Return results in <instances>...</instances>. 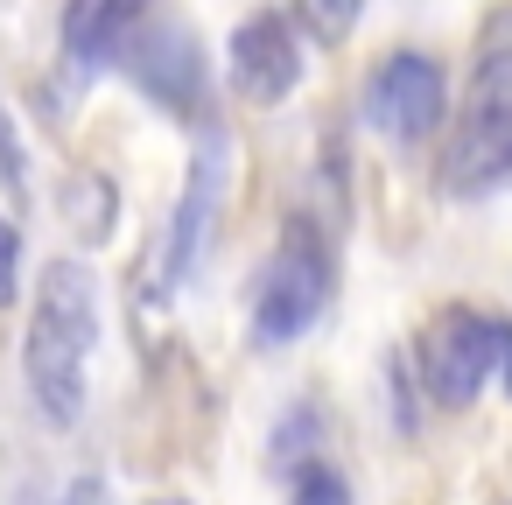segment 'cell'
I'll use <instances>...</instances> for the list:
<instances>
[{
	"label": "cell",
	"mask_w": 512,
	"mask_h": 505,
	"mask_svg": "<svg viewBox=\"0 0 512 505\" xmlns=\"http://www.w3.org/2000/svg\"><path fill=\"white\" fill-rule=\"evenodd\" d=\"M92 351H99V281H92V267L57 260L43 274V288H36V316H29V344H22L29 393L57 428H71L85 414Z\"/></svg>",
	"instance_id": "obj_1"
},
{
	"label": "cell",
	"mask_w": 512,
	"mask_h": 505,
	"mask_svg": "<svg viewBox=\"0 0 512 505\" xmlns=\"http://www.w3.org/2000/svg\"><path fill=\"white\" fill-rule=\"evenodd\" d=\"M505 176H512V43L484 50L463 85L456 134L442 148V190L477 197V190H498Z\"/></svg>",
	"instance_id": "obj_2"
},
{
	"label": "cell",
	"mask_w": 512,
	"mask_h": 505,
	"mask_svg": "<svg viewBox=\"0 0 512 505\" xmlns=\"http://www.w3.org/2000/svg\"><path fill=\"white\" fill-rule=\"evenodd\" d=\"M323 302H330V253L309 225H295L253 288V344H267V351L295 344L323 316Z\"/></svg>",
	"instance_id": "obj_3"
},
{
	"label": "cell",
	"mask_w": 512,
	"mask_h": 505,
	"mask_svg": "<svg viewBox=\"0 0 512 505\" xmlns=\"http://www.w3.org/2000/svg\"><path fill=\"white\" fill-rule=\"evenodd\" d=\"M505 337H512V330L491 323V316L470 309V302L442 309V316L421 330V379H428V400H435V407H470L477 386H484V372L498 365Z\"/></svg>",
	"instance_id": "obj_4"
},
{
	"label": "cell",
	"mask_w": 512,
	"mask_h": 505,
	"mask_svg": "<svg viewBox=\"0 0 512 505\" xmlns=\"http://www.w3.org/2000/svg\"><path fill=\"white\" fill-rule=\"evenodd\" d=\"M225 169H232V141L225 134H204L197 155H190V183H183V197L169 211V232L155 246V295H169V288L190 281V267H197V253L211 239V218L225 204Z\"/></svg>",
	"instance_id": "obj_5"
},
{
	"label": "cell",
	"mask_w": 512,
	"mask_h": 505,
	"mask_svg": "<svg viewBox=\"0 0 512 505\" xmlns=\"http://www.w3.org/2000/svg\"><path fill=\"white\" fill-rule=\"evenodd\" d=\"M449 113V78L435 57H386L372 78H365V120L386 134V141H428Z\"/></svg>",
	"instance_id": "obj_6"
},
{
	"label": "cell",
	"mask_w": 512,
	"mask_h": 505,
	"mask_svg": "<svg viewBox=\"0 0 512 505\" xmlns=\"http://www.w3.org/2000/svg\"><path fill=\"white\" fill-rule=\"evenodd\" d=\"M225 57H232V85H239L253 106L288 99L295 78H302V57H295V36H288L281 15H253V22H239Z\"/></svg>",
	"instance_id": "obj_7"
},
{
	"label": "cell",
	"mask_w": 512,
	"mask_h": 505,
	"mask_svg": "<svg viewBox=\"0 0 512 505\" xmlns=\"http://www.w3.org/2000/svg\"><path fill=\"white\" fill-rule=\"evenodd\" d=\"M127 71H134V85H141L155 106H176V113H190V106H197V92H204L197 43H190L183 29H155V36L127 43Z\"/></svg>",
	"instance_id": "obj_8"
},
{
	"label": "cell",
	"mask_w": 512,
	"mask_h": 505,
	"mask_svg": "<svg viewBox=\"0 0 512 505\" xmlns=\"http://www.w3.org/2000/svg\"><path fill=\"white\" fill-rule=\"evenodd\" d=\"M148 0H64V57L92 78L113 57H127V36Z\"/></svg>",
	"instance_id": "obj_9"
},
{
	"label": "cell",
	"mask_w": 512,
	"mask_h": 505,
	"mask_svg": "<svg viewBox=\"0 0 512 505\" xmlns=\"http://www.w3.org/2000/svg\"><path fill=\"white\" fill-rule=\"evenodd\" d=\"M288 505H351V484H344V470H330L323 456H309V463L295 470Z\"/></svg>",
	"instance_id": "obj_10"
},
{
	"label": "cell",
	"mask_w": 512,
	"mask_h": 505,
	"mask_svg": "<svg viewBox=\"0 0 512 505\" xmlns=\"http://www.w3.org/2000/svg\"><path fill=\"white\" fill-rule=\"evenodd\" d=\"M358 8H365V0H295V15H302L323 43H344L351 22H358Z\"/></svg>",
	"instance_id": "obj_11"
},
{
	"label": "cell",
	"mask_w": 512,
	"mask_h": 505,
	"mask_svg": "<svg viewBox=\"0 0 512 505\" xmlns=\"http://www.w3.org/2000/svg\"><path fill=\"white\" fill-rule=\"evenodd\" d=\"M71 197H78V232H85V239H106V218H113V190H106V176H85Z\"/></svg>",
	"instance_id": "obj_12"
},
{
	"label": "cell",
	"mask_w": 512,
	"mask_h": 505,
	"mask_svg": "<svg viewBox=\"0 0 512 505\" xmlns=\"http://www.w3.org/2000/svg\"><path fill=\"white\" fill-rule=\"evenodd\" d=\"M15 267H22V232L8 225V211H0V309L15 295Z\"/></svg>",
	"instance_id": "obj_13"
},
{
	"label": "cell",
	"mask_w": 512,
	"mask_h": 505,
	"mask_svg": "<svg viewBox=\"0 0 512 505\" xmlns=\"http://www.w3.org/2000/svg\"><path fill=\"white\" fill-rule=\"evenodd\" d=\"M0 183H8V190H22V148H15L8 113H0Z\"/></svg>",
	"instance_id": "obj_14"
},
{
	"label": "cell",
	"mask_w": 512,
	"mask_h": 505,
	"mask_svg": "<svg viewBox=\"0 0 512 505\" xmlns=\"http://www.w3.org/2000/svg\"><path fill=\"white\" fill-rule=\"evenodd\" d=\"M64 505H99V484H92V477H85V484H78V491H71V498H64Z\"/></svg>",
	"instance_id": "obj_15"
},
{
	"label": "cell",
	"mask_w": 512,
	"mask_h": 505,
	"mask_svg": "<svg viewBox=\"0 0 512 505\" xmlns=\"http://www.w3.org/2000/svg\"><path fill=\"white\" fill-rule=\"evenodd\" d=\"M498 379H505V393H512V337H505V351H498Z\"/></svg>",
	"instance_id": "obj_16"
},
{
	"label": "cell",
	"mask_w": 512,
	"mask_h": 505,
	"mask_svg": "<svg viewBox=\"0 0 512 505\" xmlns=\"http://www.w3.org/2000/svg\"><path fill=\"white\" fill-rule=\"evenodd\" d=\"M162 505H176V498H162Z\"/></svg>",
	"instance_id": "obj_17"
}]
</instances>
